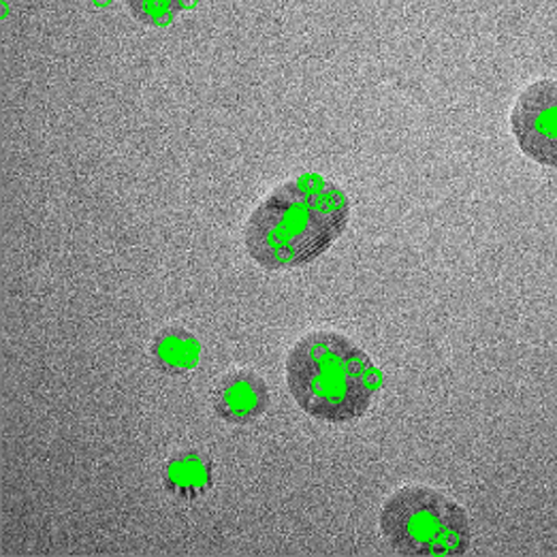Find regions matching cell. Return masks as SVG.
Returning a JSON list of instances; mask_svg holds the SVG:
<instances>
[{
  "label": "cell",
  "instance_id": "cell-1",
  "mask_svg": "<svg viewBox=\"0 0 557 557\" xmlns=\"http://www.w3.org/2000/svg\"><path fill=\"white\" fill-rule=\"evenodd\" d=\"M350 221L346 193L319 173L276 186L244 228L248 257L265 270H290L317 261Z\"/></svg>",
  "mask_w": 557,
  "mask_h": 557
},
{
  "label": "cell",
  "instance_id": "cell-2",
  "mask_svg": "<svg viewBox=\"0 0 557 557\" xmlns=\"http://www.w3.org/2000/svg\"><path fill=\"white\" fill-rule=\"evenodd\" d=\"M286 385L306 414L327 423H350L370 410L383 376L350 337L312 332L288 352Z\"/></svg>",
  "mask_w": 557,
  "mask_h": 557
},
{
  "label": "cell",
  "instance_id": "cell-3",
  "mask_svg": "<svg viewBox=\"0 0 557 557\" xmlns=\"http://www.w3.org/2000/svg\"><path fill=\"white\" fill-rule=\"evenodd\" d=\"M379 525L397 556L459 557L472 547V521L466 508L425 485L393 492L381 508Z\"/></svg>",
  "mask_w": 557,
  "mask_h": 557
},
{
  "label": "cell",
  "instance_id": "cell-4",
  "mask_svg": "<svg viewBox=\"0 0 557 557\" xmlns=\"http://www.w3.org/2000/svg\"><path fill=\"white\" fill-rule=\"evenodd\" d=\"M510 131L528 159L557 168L556 79H539L517 97L510 112Z\"/></svg>",
  "mask_w": 557,
  "mask_h": 557
},
{
  "label": "cell",
  "instance_id": "cell-5",
  "mask_svg": "<svg viewBox=\"0 0 557 557\" xmlns=\"http://www.w3.org/2000/svg\"><path fill=\"white\" fill-rule=\"evenodd\" d=\"M212 404L216 414L226 423L246 425L268 410L270 389L259 374L250 370H235L219 381Z\"/></svg>",
  "mask_w": 557,
  "mask_h": 557
},
{
  "label": "cell",
  "instance_id": "cell-6",
  "mask_svg": "<svg viewBox=\"0 0 557 557\" xmlns=\"http://www.w3.org/2000/svg\"><path fill=\"white\" fill-rule=\"evenodd\" d=\"M163 485L171 496L197 500L214 485V461L195 448L173 453L163 470Z\"/></svg>",
  "mask_w": 557,
  "mask_h": 557
},
{
  "label": "cell",
  "instance_id": "cell-7",
  "mask_svg": "<svg viewBox=\"0 0 557 557\" xmlns=\"http://www.w3.org/2000/svg\"><path fill=\"white\" fill-rule=\"evenodd\" d=\"M150 355L154 366L169 376L190 372L199 363L201 344L195 335L180 325H169L154 335Z\"/></svg>",
  "mask_w": 557,
  "mask_h": 557
},
{
  "label": "cell",
  "instance_id": "cell-8",
  "mask_svg": "<svg viewBox=\"0 0 557 557\" xmlns=\"http://www.w3.org/2000/svg\"><path fill=\"white\" fill-rule=\"evenodd\" d=\"M195 0H124L128 13L152 28H168Z\"/></svg>",
  "mask_w": 557,
  "mask_h": 557
}]
</instances>
